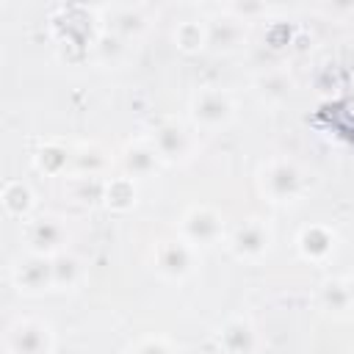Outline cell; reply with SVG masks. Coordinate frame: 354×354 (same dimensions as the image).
Instances as JSON below:
<instances>
[{
  "label": "cell",
  "instance_id": "obj_13",
  "mask_svg": "<svg viewBox=\"0 0 354 354\" xmlns=\"http://www.w3.org/2000/svg\"><path fill=\"white\" fill-rule=\"evenodd\" d=\"M160 155H158V149L152 147V144H147V141H136V144H127L124 149H122V169H124V174L127 177H133V180H138V177H149L158 166H160Z\"/></svg>",
  "mask_w": 354,
  "mask_h": 354
},
{
  "label": "cell",
  "instance_id": "obj_19",
  "mask_svg": "<svg viewBox=\"0 0 354 354\" xmlns=\"http://www.w3.org/2000/svg\"><path fill=\"white\" fill-rule=\"evenodd\" d=\"M83 277V266L75 254L69 252H61L53 257V288L58 290H66V288H75Z\"/></svg>",
  "mask_w": 354,
  "mask_h": 354
},
{
  "label": "cell",
  "instance_id": "obj_21",
  "mask_svg": "<svg viewBox=\"0 0 354 354\" xmlns=\"http://www.w3.org/2000/svg\"><path fill=\"white\" fill-rule=\"evenodd\" d=\"M72 163V152L55 141L44 144L39 152H36V169L44 171V174H64L66 166Z\"/></svg>",
  "mask_w": 354,
  "mask_h": 354
},
{
  "label": "cell",
  "instance_id": "obj_1",
  "mask_svg": "<svg viewBox=\"0 0 354 354\" xmlns=\"http://www.w3.org/2000/svg\"><path fill=\"white\" fill-rule=\"evenodd\" d=\"M260 188L271 202H293L304 191V171L288 158H274L260 169Z\"/></svg>",
  "mask_w": 354,
  "mask_h": 354
},
{
  "label": "cell",
  "instance_id": "obj_12",
  "mask_svg": "<svg viewBox=\"0 0 354 354\" xmlns=\"http://www.w3.org/2000/svg\"><path fill=\"white\" fill-rule=\"evenodd\" d=\"M218 346L224 354H257V332L246 318H230L218 329Z\"/></svg>",
  "mask_w": 354,
  "mask_h": 354
},
{
  "label": "cell",
  "instance_id": "obj_6",
  "mask_svg": "<svg viewBox=\"0 0 354 354\" xmlns=\"http://www.w3.org/2000/svg\"><path fill=\"white\" fill-rule=\"evenodd\" d=\"M66 238H69V230L64 227L61 218L55 216H41V218H33L25 230V241H28V249L33 254H47V257H55L61 252H66Z\"/></svg>",
  "mask_w": 354,
  "mask_h": 354
},
{
  "label": "cell",
  "instance_id": "obj_8",
  "mask_svg": "<svg viewBox=\"0 0 354 354\" xmlns=\"http://www.w3.org/2000/svg\"><path fill=\"white\" fill-rule=\"evenodd\" d=\"M14 285L25 293H41L53 288V257L47 254H33L28 252L14 263Z\"/></svg>",
  "mask_w": 354,
  "mask_h": 354
},
{
  "label": "cell",
  "instance_id": "obj_11",
  "mask_svg": "<svg viewBox=\"0 0 354 354\" xmlns=\"http://www.w3.org/2000/svg\"><path fill=\"white\" fill-rule=\"evenodd\" d=\"M335 232L326 227V224H310L299 232L296 238V249L304 260L310 263H324L332 252H335Z\"/></svg>",
  "mask_w": 354,
  "mask_h": 354
},
{
  "label": "cell",
  "instance_id": "obj_2",
  "mask_svg": "<svg viewBox=\"0 0 354 354\" xmlns=\"http://www.w3.org/2000/svg\"><path fill=\"white\" fill-rule=\"evenodd\" d=\"M235 113V102L232 94L224 88H199L191 97V119L196 127L205 130H216L224 127Z\"/></svg>",
  "mask_w": 354,
  "mask_h": 354
},
{
  "label": "cell",
  "instance_id": "obj_22",
  "mask_svg": "<svg viewBox=\"0 0 354 354\" xmlns=\"http://www.w3.org/2000/svg\"><path fill=\"white\" fill-rule=\"evenodd\" d=\"M144 28H147V19H144V14H141L138 8H122V11H116V17H113V33H116L119 39H133V36H138Z\"/></svg>",
  "mask_w": 354,
  "mask_h": 354
},
{
  "label": "cell",
  "instance_id": "obj_4",
  "mask_svg": "<svg viewBox=\"0 0 354 354\" xmlns=\"http://www.w3.org/2000/svg\"><path fill=\"white\" fill-rule=\"evenodd\" d=\"M196 246H191L188 241L183 238H166V241H158L155 243V252H152V263H155V271L166 279H185L188 274H194L196 268V254H194Z\"/></svg>",
  "mask_w": 354,
  "mask_h": 354
},
{
  "label": "cell",
  "instance_id": "obj_16",
  "mask_svg": "<svg viewBox=\"0 0 354 354\" xmlns=\"http://www.w3.org/2000/svg\"><path fill=\"white\" fill-rule=\"evenodd\" d=\"M33 205H36V196H33V191H30L28 183L11 180V183L3 185V207H6L8 216L25 218V216L33 210Z\"/></svg>",
  "mask_w": 354,
  "mask_h": 354
},
{
  "label": "cell",
  "instance_id": "obj_26",
  "mask_svg": "<svg viewBox=\"0 0 354 354\" xmlns=\"http://www.w3.org/2000/svg\"><path fill=\"white\" fill-rule=\"evenodd\" d=\"M257 354H260V351H257Z\"/></svg>",
  "mask_w": 354,
  "mask_h": 354
},
{
  "label": "cell",
  "instance_id": "obj_9",
  "mask_svg": "<svg viewBox=\"0 0 354 354\" xmlns=\"http://www.w3.org/2000/svg\"><path fill=\"white\" fill-rule=\"evenodd\" d=\"M152 147L163 160H185L191 152V133L180 122H160L152 136Z\"/></svg>",
  "mask_w": 354,
  "mask_h": 354
},
{
  "label": "cell",
  "instance_id": "obj_25",
  "mask_svg": "<svg viewBox=\"0 0 354 354\" xmlns=\"http://www.w3.org/2000/svg\"><path fill=\"white\" fill-rule=\"evenodd\" d=\"M348 288H351V299H354V277L348 279Z\"/></svg>",
  "mask_w": 354,
  "mask_h": 354
},
{
  "label": "cell",
  "instance_id": "obj_18",
  "mask_svg": "<svg viewBox=\"0 0 354 354\" xmlns=\"http://www.w3.org/2000/svg\"><path fill=\"white\" fill-rule=\"evenodd\" d=\"M174 44L183 53H199L202 47H207V22H196V19H185L174 28Z\"/></svg>",
  "mask_w": 354,
  "mask_h": 354
},
{
  "label": "cell",
  "instance_id": "obj_17",
  "mask_svg": "<svg viewBox=\"0 0 354 354\" xmlns=\"http://www.w3.org/2000/svg\"><path fill=\"white\" fill-rule=\"evenodd\" d=\"M66 191L77 205H94V202L105 199V180L91 177V174H75V177H69Z\"/></svg>",
  "mask_w": 354,
  "mask_h": 354
},
{
  "label": "cell",
  "instance_id": "obj_15",
  "mask_svg": "<svg viewBox=\"0 0 354 354\" xmlns=\"http://www.w3.org/2000/svg\"><path fill=\"white\" fill-rule=\"evenodd\" d=\"M318 304L326 313H346L354 307L348 279H324L318 288Z\"/></svg>",
  "mask_w": 354,
  "mask_h": 354
},
{
  "label": "cell",
  "instance_id": "obj_14",
  "mask_svg": "<svg viewBox=\"0 0 354 354\" xmlns=\"http://www.w3.org/2000/svg\"><path fill=\"white\" fill-rule=\"evenodd\" d=\"M136 199H138V188H136V180L133 177H111V180H105V205L111 207V210H116V213H124V210H130L133 205H136Z\"/></svg>",
  "mask_w": 354,
  "mask_h": 354
},
{
  "label": "cell",
  "instance_id": "obj_7",
  "mask_svg": "<svg viewBox=\"0 0 354 354\" xmlns=\"http://www.w3.org/2000/svg\"><path fill=\"white\" fill-rule=\"evenodd\" d=\"M271 246V227L263 218H246L235 227L230 238V249L241 260H257Z\"/></svg>",
  "mask_w": 354,
  "mask_h": 354
},
{
  "label": "cell",
  "instance_id": "obj_10",
  "mask_svg": "<svg viewBox=\"0 0 354 354\" xmlns=\"http://www.w3.org/2000/svg\"><path fill=\"white\" fill-rule=\"evenodd\" d=\"M246 41V28L241 19H235L232 14H221L213 17L207 22V44L218 53H232Z\"/></svg>",
  "mask_w": 354,
  "mask_h": 354
},
{
  "label": "cell",
  "instance_id": "obj_20",
  "mask_svg": "<svg viewBox=\"0 0 354 354\" xmlns=\"http://www.w3.org/2000/svg\"><path fill=\"white\" fill-rule=\"evenodd\" d=\"M72 166L77 174H91V177H100L108 166V155L97 147V144H80L75 152H72Z\"/></svg>",
  "mask_w": 354,
  "mask_h": 354
},
{
  "label": "cell",
  "instance_id": "obj_3",
  "mask_svg": "<svg viewBox=\"0 0 354 354\" xmlns=\"http://www.w3.org/2000/svg\"><path fill=\"white\" fill-rule=\"evenodd\" d=\"M8 354H50L53 351V329L39 318H19L6 332Z\"/></svg>",
  "mask_w": 354,
  "mask_h": 354
},
{
  "label": "cell",
  "instance_id": "obj_24",
  "mask_svg": "<svg viewBox=\"0 0 354 354\" xmlns=\"http://www.w3.org/2000/svg\"><path fill=\"white\" fill-rule=\"evenodd\" d=\"M260 86H263L260 91H263L266 97H282V94L288 91V86H290V80H288L285 75H268V77H266V80H263Z\"/></svg>",
  "mask_w": 354,
  "mask_h": 354
},
{
  "label": "cell",
  "instance_id": "obj_23",
  "mask_svg": "<svg viewBox=\"0 0 354 354\" xmlns=\"http://www.w3.org/2000/svg\"><path fill=\"white\" fill-rule=\"evenodd\" d=\"M130 354H174V348H171V343L163 340V337H144V340H138V343L133 346Z\"/></svg>",
  "mask_w": 354,
  "mask_h": 354
},
{
  "label": "cell",
  "instance_id": "obj_5",
  "mask_svg": "<svg viewBox=\"0 0 354 354\" xmlns=\"http://www.w3.org/2000/svg\"><path fill=\"white\" fill-rule=\"evenodd\" d=\"M221 213L207 207V205H194L185 210V216L180 218V238L188 241L191 246H210L221 238Z\"/></svg>",
  "mask_w": 354,
  "mask_h": 354
}]
</instances>
